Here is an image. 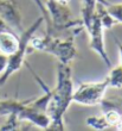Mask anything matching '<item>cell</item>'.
<instances>
[{
	"instance_id": "cell-3",
	"label": "cell",
	"mask_w": 122,
	"mask_h": 131,
	"mask_svg": "<svg viewBox=\"0 0 122 131\" xmlns=\"http://www.w3.org/2000/svg\"><path fill=\"white\" fill-rule=\"evenodd\" d=\"M43 51L56 56L61 63L70 64L77 55L75 45V35L62 39L55 34L46 32L45 36L34 37L32 36L29 43V51Z\"/></svg>"
},
{
	"instance_id": "cell-2",
	"label": "cell",
	"mask_w": 122,
	"mask_h": 131,
	"mask_svg": "<svg viewBox=\"0 0 122 131\" xmlns=\"http://www.w3.org/2000/svg\"><path fill=\"white\" fill-rule=\"evenodd\" d=\"M82 23L83 29L87 30L89 36V45L90 49L97 54L102 59V61L105 63L107 67H112L109 56L105 50L104 37H103V25H102L101 18L98 16V12L96 10V4L98 0H82Z\"/></svg>"
},
{
	"instance_id": "cell-8",
	"label": "cell",
	"mask_w": 122,
	"mask_h": 131,
	"mask_svg": "<svg viewBox=\"0 0 122 131\" xmlns=\"http://www.w3.org/2000/svg\"><path fill=\"white\" fill-rule=\"evenodd\" d=\"M108 78L109 88H122V66L119 64L110 70Z\"/></svg>"
},
{
	"instance_id": "cell-14",
	"label": "cell",
	"mask_w": 122,
	"mask_h": 131,
	"mask_svg": "<svg viewBox=\"0 0 122 131\" xmlns=\"http://www.w3.org/2000/svg\"><path fill=\"white\" fill-rule=\"evenodd\" d=\"M4 31H12L10 28H8V25L4 21V19L0 17V32H4Z\"/></svg>"
},
{
	"instance_id": "cell-16",
	"label": "cell",
	"mask_w": 122,
	"mask_h": 131,
	"mask_svg": "<svg viewBox=\"0 0 122 131\" xmlns=\"http://www.w3.org/2000/svg\"><path fill=\"white\" fill-rule=\"evenodd\" d=\"M58 3H62V4H69L70 3V0H57Z\"/></svg>"
},
{
	"instance_id": "cell-13",
	"label": "cell",
	"mask_w": 122,
	"mask_h": 131,
	"mask_svg": "<svg viewBox=\"0 0 122 131\" xmlns=\"http://www.w3.org/2000/svg\"><path fill=\"white\" fill-rule=\"evenodd\" d=\"M115 39V43L117 45V49H119V54H120V64L122 66V43L120 42V39L117 37H114Z\"/></svg>"
},
{
	"instance_id": "cell-5",
	"label": "cell",
	"mask_w": 122,
	"mask_h": 131,
	"mask_svg": "<svg viewBox=\"0 0 122 131\" xmlns=\"http://www.w3.org/2000/svg\"><path fill=\"white\" fill-rule=\"evenodd\" d=\"M109 88L108 78L97 82H82L72 93V101L84 106L100 105Z\"/></svg>"
},
{
	"instance_id": "cell-11",
	"label": "cell",
	"mask_w": 122,
	"mask_h": 131,
	"mask_svg": "<svg viewBox=\"0 0 122 131\" xmlns=\"http://www.w3.org/2000/svg\"><path fill=\"white\" fill-rule=\"evenodd\" d=\"M36 5H38L39 10L42 12V17L44 18V21L46 23V32H51V34H55L53 32V29H52V25H51V21H50V17H49V13L46 11V7H45V4H43L42 0H33Z\"/></svg>"
},
{
	"instance_id": "cell-1",
	"label": "cell",
	"mask_w": 122,
	"mask_h": 131,
	"mask_svg": "<svg viewBox=\"0 0 122 131\" xmlns=\"http://www.w3.org/2000/svg\"><path fill=\"white\" fill-rule=\"evenodd\" d=\"M74 81L70 64L58 62L57 83L53 90H51L46 113L50 117V125L46 130H64L63 116L72 103Z\"/></svg>"
},
{
	"instance_id": "cell-15",
	"label": "cell",
	"mask_w": 122,
	"mask_h": 131,
	"mask_svg": "<svg viewBox=\"0 0 122 131\" xmlns=\"http://www.w3.org/2000/svg\"><path fill=\"white\" fill-rule=\"evenodd\" d=\"M114 129H115V130H119V131H122V114H121V117H120L119 122H117L116 125L114 126Z\"/></svg>"
},
{
	"instance_id": "cell-12",
	"label": "cell",
	"mask_w": 122,
	"mask_h": 131,
	"mask_svg": "<svg viewBox=\"0 0 122 131\" xmlns=\"http://www.w3.org/2000/svg\"><path fill=\"white\" fill-rule=\"evenodd\" d=\"M6 64H7V56L0 52V75H1V74H3V72L5 70Z\"/></svg>"
},
{
	"instance_id": "cell-4",
	"label": "cell",
	"mask_w": 122,
	"mask_h": 131,
	"mask_svg": "<svg viewBox=\"0 0 122 131\" xmlns=\"http://www.w3.org/2000/svg\"><path fill=\"white\" fill-rule=\"evenodd\" d=\"M43 23H44V18L40 16L37 20L33 21L26 30H24L19 35V47L13 54L7 56L6 68L0 75V87L4 86L7 80L23 67V64L25 63L26 55L29 54V43H30L31 37L34 36V34L37 32V30L40 28Z\"/></svg>"
},
{
	"instance_id": "cell-10",
	"label": "cell",
	"mask_w": 122,
	"mask_h": 131,
	"mask_svg": "<svg viewBox=\"0 0 122 131\" xmlns=\"http://www.w3.org/2000/svg\"><path fill=\"white\" fill-rule=\"evenodd\" d=\"M107 11L116 20V23L122 24V3L120 4H108L107 5Z\"/></svg>"
},
{
	"instance_id": "cell-9",
	"label": "cell",
	"mask_w": 122,
	"mask_h": 131,
	"mask_svg": "<svg viewBox=\"0 0 122 131\" xmlns=\"http://www.w3.org/2000/svg\"><path fill=\"white\" fill-rule=\"evenodd\" d=\"M87 124L89 126H91L92 129H95V130H105V129L109 128L104 117H103V114L95 116V117H89L87 119Z\"/></svg>"
},
{
	"instance_id": "cell-7",
	"label": "cell",
	"mask_w": 122,
	"mask_h": 131,
	"mask_svg": "<svg viewBox=\"0 0 122 131\" xmlns=\"http://www.w3.org/2000/svg\"><path fill=\"white\" fill-rule=\"evenodd\" d=\"M19 47V35L13 31L0 32V52L4 55L13 54Z\"/></svg>"
},
{
	"instance_id": "cell-6",
	"label": "cell",
	"mask_w": 122,
	"mask_h": 131,
	"mask_svg": "<svg viewBox=\"0 0 122 131\" xmlns=\"http://www.w3.org/2000/svg\"><path fill=\"white\" fill-rule=\"evenodd\" d=\"M0 17L16 34L24 31L21 24V13L16 0H0Z\"/></svg>"
}]
</instances>
